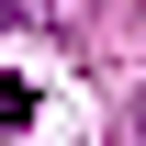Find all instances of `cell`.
<instances>
[{"label": "cell", "mask_w": 146, "mask_h": 146, "mask_svg": "<svg viewBox=\"0 0 146 146\" xmlns=\"http://www.w3.org/2000/svg\"><path fill=\"white\" fill-rule=\"evenodd\" d=\"M34 124V90H23V79H0V135H23Z\"/></svg>", "instance_id": "1"}, {"label": "cell", "mask_w": 146, "mask_h": 146, "mask_svg": "<svg viewBox=\"0 0 146 146\" xmlns=\"http://www.w3.org/2000/svg\"><path fill=\"white\" fill-rule=\"evenodd\" d=\"M11 11H23V0H0V23H11Z\"/></svg>", "instance_id": "2"}]
</instances>
